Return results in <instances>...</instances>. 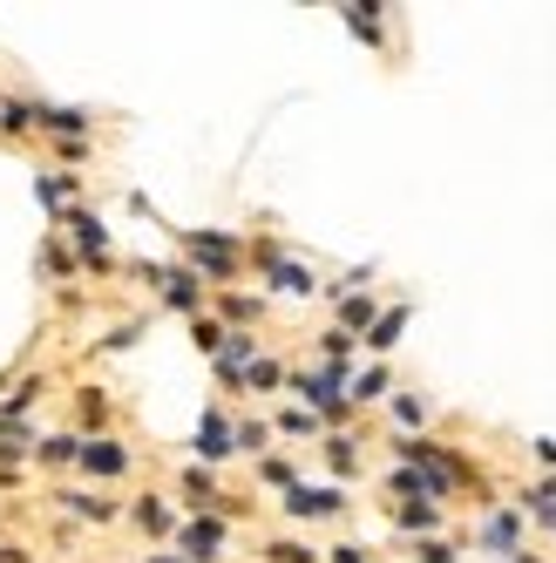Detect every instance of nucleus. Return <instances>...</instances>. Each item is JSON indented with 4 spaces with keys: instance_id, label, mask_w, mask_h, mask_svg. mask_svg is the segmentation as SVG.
I'll return each mask as SVG.
<instances>
[{
    "instance_id": "obj_1",
    "label": "nucleus",
    "mask_w": 556,
    "mask_h": 563,
    "mask_svg": "<svg viewBox=\"0 0 556 563\" xmlns=\"http://www.w3.org/2000/svg\"><path fill=\"white\" fill-rule=\"evenodd\" d=\"M170 238H177V265H190L218 292H231V278L245 272V238L237 231H170Z\"/></svg>"
},
{
    "instance_id": "obj_2",
    "label": "nucleus",
    "mask_w": 556,
    "mask_h": 563,
    "mask_svg": "<svg viewBox=\"0 0 556 563\" xmlns=\"http://www.w3.org/2000/svg\"><path fill=\"white\" fill-rule=\"evenodd\" d=\"M55 231L68 238L75 265H82L89 278H109V272H115V238H109V224L89 211V197H82V205H68V211L55 218Z\"/></svg>"
},
{
    "instance_id": "obj_3",
    "label": "nucleus",
    "mask_w": 556,
    "mask_h": 563,
    "mask_svg": "<svg viewBox=\"0 0 556 563\" xmlns=\"http://www.w3.org/2000/svg\"><path fill=\"white\" fill-rule=\"evenodd\" d=\"M75 475H82L89 489H109V482L136 475V449L123 434H96V441H82V455H75Z\"/></svg>"
},
{
    "instance_id": "obj_4",
    "label": "nucleus",
    "mask_w": 556,
    "mask_h": 563,
    "mask_svg": "<svg viewBox=\"0 0 556 563\" xmlns=\"http://www.w3.org/2000/svg\"><path fill=\"white\" fill-rule=\"evenodd\" d=\"M55 509L68 522H82V530H115L123 522V503L109 489H89V482H55Z\"/></svg>"
},
{
    "instance_id": "obj_5",
    "label": "nucleus",
    "mask_w": 556,
    "mask_h": 563,
    "mask_svg": "<svg viewBox=\"0 0 556 563\" xmlns=\"http://www.w3.org/2000/svg\"><path fill=\"white\" fill-rule=\"evenodd\" d=\"M170 543H177L184 563H224V550H231V522H224V516H184Z\"/></svg>"
},
{
    "instance_id": "obj_6",
    "label": "nucleus",
    "mask_w": 556,
    "mask_h": 563,
    "mask_svg": "<svg viewBox=\"0 0 556 563\" xmlns=\"http://www.w3.org/2000/svg\"><path fill=\"white\" fill-rule=\"evenodd\" d=\"M123 522H130L136 537H149V543H170L177 522H184V509H177V496H164V489H143L136 503H123Z\"/></svg>"
},
{
    "instance_id": "obj_7",
    "label": "nucleus",
    "mask_w": 556,
    "mask_h": 563,
    "mask_svg": "<svg viewBox=\"0 0 556 563\" xmlns=\"http://www.w3.org/2000/svg\"><path fill=\"white\" fill-rule=\"evenodd\" d=\"M278 509H286L292 522H340L346 516V489H333V482H292Z\"/></svg>"
},
{
    "instance_id": "obj_8",
    "label": "nucleus",
    "mask_w": 556,
    "mask_h": 563,
    "mask_svg": "<svg viewBox=\"0 0 556 563\" xmlns=\"http://www.w3.org/2000/svg\"><path fill=\"white\" fill-rule=\"evenodd\" d=\"M156 299H164V312H177V319L211 312V286H204L190 265H164V278H156Z\"/></svg>"
},
{
    "instance_id": "obj_9",
    "label": "nucleus",
    "mask_w": 556,
    "mask_h": 563,
    "mask_svg": "<svg viewBox=\"0 0 556 563\" xmlns=\"http://www.w3.org/2000/svg\"><path fill=\"white\" fill-rule=\"evenodd\" d=\"M68 408H75V434L96 441V434H109V421H115V394H109L102 380H82V387L68 394Z\"/></svg>"
},
{
    "instance_id": "obj_10",
    "label": "nucleus",
    "mask_w": 556,
    "mask_h": 563,
    "mask_svg": "<svg viewBox=\"0 0 556 563\" xmlns=\"http://www.w3.org/2000/svg\"><path fill=\"white\" fill-rule=\"evenodd\" d=\"M475 543L509 563L515 550H523V509H515V503H489V516H482V530H475Z\"/></svg>"
},
{
    "instance_id": "obj_11",
    "label": "nucleus",
    "mask_w": 556,
    "mask_h": 563,
    "mask_svg": "<svg viewBox=\"0 0 556 563\" xmlns=\"http://www.w3.org/2000/svg\"><path fill=\"white\" fill-rule=\"evenodd\" d=\"M271 312L265 292H211V319L224 333H258V319Z\"/></svg>"
},
{
    "instance_id": "obj_12",
    "label": "nucleus",
    "mask_w": 556,
    "mask_h": 563,
    "mask_svg": "<svg viewBox=\"0 0 556 563\" xmlns=\"http://www.w3.org/2000/svg\"><path fill=\"white\" fill-rule=\"evenodd\" d=\"M190 455L204 462V468H218V462H231V455H237V441H231V415H224V408H204V421H197V434H190Z\"/></svg>"
},
{
    "instance_id": "obj_13",
    "label": "nucleus",
    "mask_w": 556,
    "mask_h": 563,
    "mask_svg": "<svg viewBox=\"0 0 556 563\" xmlns=\"http://www.w3.org/2000/svg\"><path fill=\"white\" fill-rule=\"evenodd\" d=\"M258 278H265V292H278V299H312V292H320V272H312L305 258H292V252L271 258Z\"/></svg>"
},
{
    "instance_id": "obj_14",
    "label": "nucleus",
    "mask_w": 556,
    "mask_h": 563,
    "mask_svg": "<svg viewBox=\"0 0 556 563\" xmlns=\"http://www.w3.org/2000/svg\"><path fill=\"white\" fill-rule=\"evenodd\" d=\"M0 136H8V143L42 136V96H27V89H8V96H0Z\"/></svg>"
},
{
    "instance_id": "obj_15",
    "label": "nucleus",
    "mask_w": 556,
    "mask_h": 563,
    "mask_svg": "<svg viewBox=\"0 0 556 563\" xmlns=\"http://www.w3.org/2000/svg\"><path fill=\"white\" fill-rule=\"evenodd\" d=\"M34 197H42V211H48V224L68 211V205H82V177H75V170H34Z\"/></svg>"
},
{
    "instance_id": "obj_16",
    "label": "nucleus",
    "mask_w": 556,
    "mask_h": 563,
    "mask_svg": "<svg viewBox=\"0 0 556 563\" xmlns=\"http://www.w3.org/2000/svg\"><path fill=\"white\" fill-rule=\"evenodd\" d=\"M340 21H346V34H360L367 48H387V14L393 8H380V0H346V8H333Z\"/></svg>"
},
{
    "instance_id": "obj_17",
    "label": "nucleus",
    "mask_w": 556,
    "mask_h": 563,
    "mask_svg": "<svg viewBox=\"0 0 556 563\" xmlns=\"http://www.w3.org/2000/svg\"><path fill=\"white\" fill-rule=\"evenodd\" d=\"M320 449H326V475H333V489H346V482L367 468V455H360L367 441H360V434H326Z\"/></svg>"
},
{
    "instance_id": "obj_18",
    "label": "nucleus",
    "mask_w": 556,
    "mask_h": 563,
    "mask_svg": "<svg viewBox=\"0 0 556 563\" xmlns=\"http://www.w3.org/2000/svg\"><path fill=\"white\" fill-rule=\"evenodd\" d=\"M408 319H414V299H401V306H380V319H374V327H367V353L380 360V353H393V346H401V333H408Z\"/></svg>"
},
{
    "instance_id": "obj_19",
    "label": "nucleus",
    "mask_w": 556,
    "mask_h": 563,
    "mask_svg": "<svg viewBox=\"0 0 556 563\" xmlns=\"http://www.w3.org/2000/svg\"><path fill=\"white\" fill-rule=\"evenodd\" d=\"M387 516H393V530L414 537V543H421V537H442V522H448V509H442V503H393Z\"/></svg>"
},
{
    "instance_id": "obj_20",
    "label": "nucleus",
    "mask_w": 556,
    "mask_h": 563,
    "mask_svg": "<svg viewBox=\"0 0 556 563\" xmlns=\"http://www.w3.org/2000/svg\"><path fill=\"white\" fill-rule=\"evenodd\" d=\"M75 455H82V434H75V428L34 441V468H42V475H68V468H75Z\"/></svg>"
},
{
    "instance_id": "obj_21",
    "label": "nucleus",
    "mask_w": 556,
    "mask_h": 563,
    "mask_svg": "<svg viewBox=\"0 0 556 563\" xmlns=\"http://www.w3.org/2000/svg\"><path fill=\"white\" fill-rule=\"evenodd\" d=\"M48 136H96V109H75V102H42V143Z\"/></svg>"
},
{
    "instance_id": "obj_22",
    "label": "nucleus",
    "mask_w": 556,
    "mask_h": 563,
    "mask_svg": "<svg viewBox=\"0 0 556 563\" xmlns=\"http://www.w3.org/2000/svg\"><path fill=\"white\" fill-rule=\"evenodd\" d=\"M387 394H393V367H387V360H374V367H360V374L346 380V400H353V415H360V408H380Z\"/></svg>"
},
{
    "instance_id": "obj_23",
    "label": "nucleus",
    "mask_w": 556,
    "mask_h": 563,
    "mask_svg": "<svg viewBox=\"0 0 556 563\" xmlns=\"http://www.w3.org/2000/svg\"><path fill=\"white\" fill-rule=\"evenodd\" d=\"M34 265H42L48 286H75V278H82V265H75V252H68V238H62V231H48V238H42Z\"/></svg>"
},
{
    "instance_id": "obj_24",
    "label": "nucleus",
    "mask_w": 556,
    "mask_h": 563,
    "mask_svg": "<svg viewBox=\"0 0 556 563\" xmlns=\"http://www.w3.org/2000/svg\"><path fill=\"white\" fill-rule=\"evenodd\" d=\"M374 319H380V299H374V292H346V299L333 306V327H340V333H353V340H367Z\"/></svg>"
},
{
    "instance_id": "obj_25",
    "label": "nucleus",
    "mask_w": 556,
    "mask_h": 563,
    "mask_svg": "<svg viewBox=\"0 0 556 563\" xmlns=\"http://www.w3.org/2000/svg\"><path fill=\"white\" fill-rule=\"evenodd\" d=\"M48 156H55V170H75L82 177L96 164V136H48Z\"/></svg>"
},
{
    "instance_id": "obj_26",
    "label": "nucleus",
    "mask_w": 556,
    "mask_h": 563,
    "mask_svg": "<svg viewBox=\"0 0 556 563\" xmlns=\"http://www.w3.org/2000/svg\"><path fill=\"white\" fill-rule=\"evenodd\" d=\"M271 434H286V441H326L320 415H305V408H278L271 415Z\"/></svg>"
},
{
    "instance_id": "obj_27",
    "label": "nucleus",
    "mask_w": 556,
    "mask_h": 563,
    "mask_svg": "<svg viewBox=\"0 0 556 563\" xmlns=\"http://www.w3.org/2000/svg\"><path fill=\"white\" fill-rule=\"evenodd\" d=\"M387 415H393V428H401V434H421V428H427V400H421V394H408V387H393Z\"/></svg>"
},
{
    "instance_id": "obj_28",
    "label": "nucleus",
    "mask_w": 556,
    "mask_h": 563,
    "mask_svg": "<svg viewBox=\"0 0 556 563\" xmlns=\"http://www.w3.org/2000/svg\"><path fill=\"white\" fill-rule=\"evenodd\" d=\"M286 360H271V353H258L252 360V367H245V394H278V387H286Z\"/></svg>"
},
{
    "instance_id": "obj_29",
    "label": "nucleus",
    "mask_w": 556,
    "mask_h": 563,
    "mask_svg": "<svg viewBox=\"0 0 556 563\" xmlns=\"http://www.w3.org/2000/svg\"><path fill=\"white\" fill-rule=\"evenodd\" d=\"M231 441H237V455H265V449H271V421H265V415L231 421Z\"/></svg>"
},
{
    "instance_id": "obj_30",
    "label": "nucleus",
    "mask_w": 556,
    "mask_h": 563,
    "mask_svg": "<svg viewBox=\"0 0 556 563\" xmlns=\"http://www.w3.org/2000/svg\"><path fill=\"white\" fill-rule=\"evenodd\" d=\"M292 482H299V462H292V455H258V489H278V496H286Z\"/></svg>"
},
{
    "instance_id": "obj_31",
    "label": "nucleus",
    "mask_w": 556,
    "mask_h": 563,
    "mask_svg": "<svg viewBox=\"0 0 556 563\" xmlns=\"http://www.w3.org/2000/svg\"><path fill=\"white\" fill-rule=\"evenodd\" d=\"M265 563H326V556L299 537H265Z\"/></svg>"
},
{
    "instance_id": "obj_32",
    "label": "nucleus",
    "mask_w": 556,
    "mask_h": 563,
    "mask_svg": "<svg viewBox=\"0 0 556 563\" xmlns=\"http://www.w3.org/2000/svg\"><path fill=\"white\" fill-rule=\"evenodd\" d=\"M143 333H149V319H115V327H109V333L96 340V353H130V346H136Z\"/></svg>"
},
{
    "instance_id": "obj_33",
    "label": "nucleus",
    "mask_w": 556,
    "mask_h": 563,
    "mask_svg": "<svg viewBox=\"0 0 556 563\" xmlns=\"http://www.w3.org/2000/svg\"><path fill=\"white\" fill-rule=\"evenodd\" d=\"M224 340H231V333L218 327V319H211V312H197V319H190V346H197V353H204V360H218V353H224Z\"/></svg>"
},
{
    "instance_id": "obj_34",
    "label": "nucleus",
    "mask_w": 556,
    "mask_h": 563,
    "mask_svg": "<svg viewBox=\"0 0 556 563\" xmlns=\"http://www.w3.org/2000/svg\"><path fill=\"white\" fill-rule=\"evenodd\" d=\"M353 346H360V340H353V333L326 327V333H320V367H353Z\"/></svg>"
},
{
    "instance_id": "obj_35",
    "label": "nucleus",
    "mask_w": 556,
    "mask_h": 563,
    "mask_svg": "<svg viewBox=\"0 0 556 563\" xmlns=\"http://www.w3.org/2000/svg\"><path fill=\"white\" fill-rule=\"evenodd\" d=\"M408 563H462V550H455L448 537H421V543L408 550Z\"/></svg>"
},
{
    "instance_id": "obj_36",
    "label": "nucleus",
    "mask_w": 556,
    "mask_h": 563,
    "mask_svg": "<svg viewBox=\"0 0 556 563\" xmlns=\"http://www.w3.org/2000/svg\"><path fill=\"white\" fill-rule=\"evenodd\" d=\"M326 563H374V550L367 543H333V550H320Z\"/></svg>"
},
{
    "instance_id": "obj_37",
    "label": "nucleus",
    "mask_w": 556,
    "mask_h": 563,
    "mask_svg": "<svg viewBox=\"0 0 556 563\" xmlns=\"http://www.w3.org/2000/svg\"><path fill=\"white\" fill-rule=\"evenodd\" d=\"M530 455H536V462H543V468L556 475V441H530Z\"/></svg>"
},
{
    "instance_id": "obj_38",
    "label": "nucleus",
    "mask_w": 556,
    "mask_h": 563,
    "mask_svg": "<svg viewBox=\"0 0 556 563\" xmlns=\"http://www.w3.org/2000/svg\"><path fill=\"white\" fill-rule=\"evenodd\" d=\"M0 563H34V550L27 543H0Z\"/></svg>"
},
{
    "instance_id": "obj_39",
    "label": "nucleus",
    "mask_w": 556,
    "mask_h": 563,
    "mask_svg": "<svg viewBox=\"0 0 556 563\" xmlns=\"http://www.w3.org/2000/svg\"><path fill=\"white\" fill-rule=\"evenodd\" d=\"M143 563H184V556H177V550H156V556H143Z\"/></svg>"
},
{
    "instance_id": "obj_40",
    "label": "nucleus",
    "mask_w": 556,
    "mask_h": 563,
    "mask_svg": "<svg viewBox=\"0 0 556 563\" xmlns=\"http://www.w3.org/2000/svg\"><path fill=\"white\" fill-rule=\"evenodd\" d=\"M509 563H549V556H536V550H515V556H509Z\"/></svg>"
}]
</instances>
